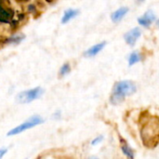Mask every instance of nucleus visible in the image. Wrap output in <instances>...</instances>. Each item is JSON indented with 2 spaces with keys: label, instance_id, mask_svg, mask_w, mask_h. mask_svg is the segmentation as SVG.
I'll return each instance as SVG.
<instances>
[{
  "label": "nucleus",
  "instance_id": "1",
  "mask_svg": "<svg viewBox=\"0 0 159 159\" xmlns=\"http://www.w3.org/2000/svg\"><path fill=\"white\" fill-rule=\"evenodd\" d=\"M137 90V87L133 81L122 80L117 82L112 91L110 102L114 105L120 104L128 96L134 94Z\"/></svg>",
  "mask_w": 159,
  "mask_h": 159
},
{
  "label": "nucleus",
  "instance_id": "2",
  "mask_svg": "<svg viewBox=\"0 0 159 159\" xmlns=\"http://www.w3.org/2000/svg\"><path fill=\"white\" fill-rule=\"evenodd\" d=\"M141 135L144 145L153 147L159 143V119L152 118L145 123L141 130Z\"/></svg>",
  "mask_w": 159,
  "mask_h": 159
},
{
  "label": "nucleus",
  "instance_id": "3",
  "mask_svg": "<svg viewBox=\"0 0 159 159\" xmlns=\"http://www.w3.org/2000/svg\"><path fill=\"white\" fill-rule=\"evenodd\" d=\"M42 123H44V120L41 116H31L28 120H26L25 122H23L22 124H20V126L10 129L8 132H7V136H15V135H18L27 129H30L32 128H34L38 125H41Z\"/></svg>",
  "mask_w": 159,
  "mask_h": 159
},
{
  "label": "nucleus",
  "instance_id": "4",
  "mask_svg": "<svg viewBox=\"0 0 159 159\" xmlns=\"http://www.w3.org/2000/svg\"><path fill=\"white\" fill-rule=\"evenodd\" d=\"M43 93H44L43 89L40 87H37V88L19 93L16 97V100L19 103H29L34 100L39 99L43 95Z\"/></svg>",
  "mask_w": 159,
  "mask_h": 159
},
{
  "label": "nucleus",
  "instance_id": "5",
  "mask_svg": "<svg viewBox=\"0 0 159 159\" xmlns=\"http://www.w3.org/2000/svg\"><path fill=\"white\" fill-rule=\"evenodd\" d=\"M142 35V30L139 27H134L131 30H129V32H127L124 35V39L125 42L129 45V46H134L136 44V42L138 41V39L141 37Z\"/></svg>",
  "mask_w": 159,
  "mask_h": 159
},
{
  "label": "nucleus",
  "instance_id": "6",
  "mask_svg": "<svg viewBox=\"0 0 159 159\" xmlns=\"http://www.w3.org/2000/svg\"><path fill=\"white\" fill-rule=\"evenodd\" d=\"M155 20H156V14L151 9L147 10L140 18H138V23L145 28H149Z\"/></svg>",
  "mask_w": 159,
  "mask_h": 159
},
{
  "label": "nucleus",
  "instance_id": "7",
  "mask_svg": "<svg viewBox=\"0 0 159 159\" xmlns=\"http://www.w3.org/2000/svg\"><path fill=\"white\" fill-rule=\"evenodd\" d=\"M129 7H121L118 9H116V11H114L111 15V19L113 20V22L116 23L119 22L123 20V18L129 13Z\"/></svg>",
  "mask_w": 159,
  "mask_h": 159
},
{
  "label": "nucleus",
  "instance_id": "8",
  "mask_svg": "<svg viewBox=\"0 0 159 159\" xmlns=\"http://www.w3.org/2000/svg\"><path fill=\"white\" fill-rule=\"evenodd\" d=\"M105 45H106V42H105V41H103V42H101V43H98V44H96V45L92 46V47H91V48H89L87 51H85V53H84L85 57H89V58H90V57H94V56H96L99 52H101V51L104 48Z\"/></svg>",
  "mask_w": 159,
  "mask_h": 159
},
{
  "label": "nucleus",
  "instance_id": "9",
  "mask_svg": "<svg viewBox=\"0 0 159 159\" xmlns=\"http://www.w3.org/2000/svg\"><path fill=\"white\" fill-rule=\"evenodd\" d=\"M79 14V10L78 9H67L65 12H64V15L61 19V23H67L68 21H70L72 19L75 18L77 15Z\"/></svg>",
  "mask_w": 159,
  "mask_h": 159
},
{
  "label": "nucleus",
  "instance_id": "10",
  "mask_svg": "<svg viewBox=\"0 0 159 159\" xmlns=\"http://www.w3.org/2000/svg\"><path fill=\"white\" fill-rule=\"evenodd\" d=\"M142 61V54L140 51H133L129 54V58H128V61H129V66H132L138 62H140Z\"/></svg>",
  "mask_w": 159,
  "mask_h": 159
},
{
  "label": "nucleus",
  "instance_id": "11",
  "mask_svg": "<svg viewBox=\"0 0 159 159\" xmlns=\"http://www.w3.org/2000/svg\"><path fill=\"white\" fill-rule=\"evenodd\" d=\"M121 150H122V153H123L128 158H134L135 155H134L133 150H132V149L128 145V143H127L124 140H122V139H121Z\"/></svg>",
  "mask_w": 159,
  "mask_h": 159
},
{
  "label": "nucleus",
  "instance_id": "12",
  "mask_svg": "<svg viewBox=\"0 0 159 159\" xmlns=\"http://www.w3.org/2000/svg\"><path fill=\"white\" fill-rule=\"evenodd\" d=\"M11 15L8 13V11H7L6 9H4L1 6H0V21L2 22H7L8 20L10 19Z\"/></svg>",
  "mask_w": 159,
  "mask_h": 159
},
{
  "label": "nucleus",
  "instance_id": "13",
  "mask_svg": "<svg viewBox=\"0 0 159 159\" xmlns=\"http://www.w3.org/2000/svg\"><path fill=\"white\" fill-rule=\"evenodd\" d=\"M70 71H71V66H70V64H69V63H64V64L61 66V68L60 69L59 75L62 77V76L66 75L67 74H69Z\"/></svg>",
  "mask_w": 159,
  "mask_h": 159
},
{
  "label": "nucleus",
  "instance_id": "14",
  "mask_svg": "<svg viewBox=\"0 0 159 159\" xmlns=\"http://www.w3.org/2000/svg\"><path fill=\"white\" fill-rule=\"evenodd\" d=\"M22 39H23V36H21V35H16V36H13V37L7 39V43L18 44V43H20Z\"/></svg>",
  "mask_w": 159,
  "mask_h": 159
},
{
  "label": "nucleus",
  "instance_id": "15",
  "mask_svg": "<svg viewBox=\"0 0 159 159\" xmlns=\"http://www.w3.org/2000/svg\"><path fill=\"white\" fill-rule=\"evenodd\" d=\"M102 140H103V137H102V136H98V137H96L95 139L92 140L91 144H92V145H97V144H99L101 142H102Z\"/></svg>",
  "mask_w": 159,
  "mask_h": 159
},
{
  "label": "nucleus",
  "instance_id": "16",
  "mask_svg": "<svg viewBox=\"0 0 159 159\" xmlns=\"http://www.w3.org/2000/svg\"><path fill=\"white\" fill-rule=\"evenodd\" d=\"M7 152V149H0V158H2V157L6 155Z\"/></svg>",
  "mask_w": 159,
  "mask_h": 159
},
{
  "label": "nucleus",
  "instance_id": "17",
  "mask_svg": "<svg viewBox=\"0 0 159 159\" xmlns=\"http://www.w3.org/2000/svg\"><path fill=\"white\" fill-rule=\"evenodd\" d=\"M156 23H157V28H159V19L157 20V22H156Z\"/></svg>",
  "mask_w": 159,
  "mask_h": 159
},
{
  "label": "nucleus",
  "instance_id": "18",
  "mask_svg": "<svg viewBox=\"0 0 159 159\" xmlns=\"http://www.w3.org/2000/svg\"><path fill=\"white\" fill-rule=\"evenodd\" d=\"M137 2H139V3H143V1H145V0H136Z\"/></svg>",
  "mask_w": 159,
  "mask_h": 159
}]
</instances>
